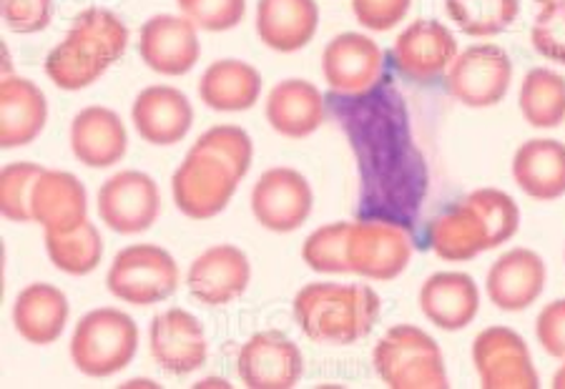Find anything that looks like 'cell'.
<instances>
[{
  "label": "cell",
  "instance_id": "17",
  "mask_svg": "<svg viewBox=\"0 0 565 389\" xmlns=\"http://www.w3.org/2000/svg\"><path fill=\"white\" fill-rule=\"evenodd\" d=\"M252 282V264L234 244H216L199 255L186 271V287L196 302L226 306L239 300Z\"/></svg>",
  "mask_w": 565,
  "mask_h": 389
},
{
  "label": "cell",
  "instance_id": "27",
  "mask_svg": "<svg viewBox=\"0 0 565 389\" xmlns=\"http://www.w3.org/2000/svg\"><path fill=\"white\" fill-rule=\"evenodd\" d=\"M71 316L68 296L58 287L33 282L21 289L13 304V327L35 347H49L61 339Z\"/></svg>",
  "mask_w": 565,
  "mask_h": 389
},
{
  "label": "cell",
  "instance_id": "23",
  "mask_svg": "<svg viewBox=\"0 0 565 389\" xmlns=\"http://www.w3.org/2000/svg\"><path fill=\"white\" fill-rule=\"evenodd\" d=\"M71 151L88 169H108L129 151L121 116L106 106H88L71 123Z\"/></svg>",
  "mask_w": 565,
  "mask_h": 389
},
{
  "label": "cell",
  "instance_id": "15",
  "mask_svg": "<svg viewBox=\"0 0 565 389\" xmlns=\"http://www.w3.org/2000/svg\"><path fill=\"white\" fill-rule=\"evenodd\" d=\"M385 56L380 45L362 33H340L322 53V76L334 96L358 98L380 86Z\"/></svg>",
  "mask_w": 565,
  "mask_h": 389
},
{
  "label": "cell",
  "instance_id": "25",
  "mask_svg": "<svg viewBox=\"0 0 565 389\" xmlns=\"http://www.w3.org/2000/svg\"><path fill=\"white\" fill-rule=\"evenodd\" d=\"M33 221L45 231H73L88 221V196L81 181L68 171L43 169L31 196Z\"/></svg>",
  "mask_w": 565,
  "mask_h": 389
},
{
  "label": "cell",
  "instance_id": "37",
  "mask_svg": "<svg viewBox=\"0 0 565 389\" xmlns=\"http://www.w3.org/2000/svg\"><path fill=\"white\" fill-rule=\"evenodd\" d=\"M531 41L543 58L565 66V0H553L541 8V13L535 15Z\"/></svg>",
  "mask_w": 565,
  "mask_h": 389
},
{
  "label": "cell",
  "instance_id": "6",
  "mask_svg": "<svg viewBox=\"0 0 565 389\" xmlns=\"http://www.w3.org/2000/svg\"><path fill=\"white\" fill-rule=\"evenodd\" d=\"M136 352H139V327L116 306H102L81 316L71 337V361L81 375L90 379L124 372Z\"/></svg>",
  "mask_w": 565,
  "mask_h": 389
},
{
  "label": "cell",
  "instance_id": "38",
  "mask_svg": "<svg viewBox=\"0 0 565 389\" xmlns=\"http://www.w3.org/2000/svg\"><path fill=\"white\" fill-rule=\"evenodd\" d=\"M196 141L206 143L214 151L222 153L232 161V164L242 171L244 176L249 174L252 169V159H254V147H252V136L242 129V126H232V123H222L214 126V129L204 131Z\"/></svg>",
  "mask_w": 565,
  "mask_h": 389
},
{
  "label": "cell",
  "instance_id": "33",
  "mask_svg": "<svg viewBox=\"0 0 565 389\" xmlns=\"http://www.w3.org/2000/svg\"><path fill=\"white\" fill-rule=\"evenodd\" d=\"M445 8L465 35L488 39L515 23L521 0H445Z\"/></svg>",
  "mask_w": 565,
  "mask_h": 389
},
{
  "label": "cell",
  "instance_id": "29",
  "mask_svg": "<svg viewBox=\"0 0 565 389\" xmlns=\"http://www.w3.org/2000/svg\"><path fill=\"white\" fill-rule=\"evenodd\" d=\"M513 179L535 202L565 196V143L555 139L525 141L513 156Z\"/></svg>",
  "mask_w": 565,
  "mask_h": 389
},
{
  "label": "cell",
  "instance_id": "34",
  "mask_svg": "<svg viewBox=\"0 0 565 389\" xmlns=\"http://www.w3.org/2000/svg\"><path fill=\"white\" fill-rule=\"evenodd\" d=\"M350 226L352 221H334L309 234L302 247L305 264L317 274H350Z\"/></svg>",
  "mask_w": 565,
  "mask_h": 389
},
{
  "label": "cell",
  "instance_id": "43",
  "mask_svg": "<svg viewBox=\"0 0 565 389\" xmlns=\"http://www.w3.org/2000/svg\"><path fill=\"white\" fill-rule=\"evenodd\" d=\"M537 3H543V6H545V3H553V0H537Z\"/></svg>",
  "mask_w": 565,
  "mask_h": 389
},
{
  "label": "cell",
  "instance_id": "7",
  "mask_svg": "<svg viewBox=\"0 0 565 389\" xmlns=\"http://www.w3.org/2000/svg\"><path fill=\"white\" fill-rule=\"evenodd\" d=\"M242 179L244 174L230 159L196 141L189 149L184 164L174 171L171 196L181 214L194 221H206L230 206Z\"/></svg>",
  "mask_w": 565,
  "mask_h": 389
},
{
  "label": "cell",
  "instance_id": "9",
  "mask_svg": "<svg viewBox=\"0 0 565 389\" xmlns=\"http://www.w3.org/2000/svg\"><path fill=\"white\" fill-rule=\"evenodd\" d=\"M413 251L415 241L405 224L367 216L350 226V274L372 279V282H392L409 267Z\"/></svg>",
  "mask_w": 565,
  "mask_h": 389
},
{
  "label": "cell",
  "instance_id": "21",
  "mask_svg": "<svg viewBox=\"0 0 565 389\" xmlns=\"http://www.w3.org/2000/svg\"><path fill=\"white\" fill-rule=\"evenodd\" d=\"M134 129L151 147H174L194 123V108L174 86L143 88L131 106Z\"/></svg>",
  "mask_w": 565,
  "mask_h": 389
},
{
  "label": "cell",
  "instance_id": "19",
  "mask_svg": "<svg viewBox=\"0 0 565 389\" xmlns=\"http://www.w3.org/2000/svg\"><path fill=\"white\" fill-rule=\"evenodd\" d=\"M392 58L397 71L415 84L440 78L458 58V41L448 25L437 21H415L397 35Z\"/></svg>",
  "mask_w": 565,
  "mask_h": 389
},
{
  "label": "cell",
  "instance_id": "24",
  "mask_svg": "<svg viewBox=\"0 0 565 389\" xmlns=\"http://www.w3.org/2000/svg\"><path fill=\"white\" fill-rule=\"evenodd\" d=\"M49 121V101L29 78L6 74L0 84V143L21 149L33 143Z\"/></svg>",
  "mask_w": 565,
  "mask_h": 389
},
{
  "label": "cell",
  "instance_id": "31",
  "mask_svg": "<svg viewBox=\"0 0 565 389\" xmlns=\"http://www.w3.org/2000/svg\"><path fill=\"white\" fill-rule=\"evenodd\" d=\"M518 104L533 129H558L565 121V78L551 68L527 71Z\"/></svg>",
  "mask_w": 565,
  "mask_h": 389
},
{
  "label": "cell",
  "instance_id": "26",
  "mask_svg": "<svg viewBox=\"0 0 565 389\" xmlns=\"http://www.w3.org/2000/svg\"><path fill=\"white\" fill-rule=\"evenodd\" d=\"M271 129L285 139H307L324 123L322 90L302 78H287L269 90L264 106Z\"/></svg>",
  "mask_w": 565,
  "mask_h": 389
},
{
  "label": "cell",
  "instance_id": "1",
  "mask_svg": "<svg viewBox=\"0 0 565 389\" xmlns=\"http://www.w3.org/2000/svg\"><path fill=\"white\" fill-rule=\"evenodd\" d=\"M344 129L362 171V206L367 216L407 224L420 206L427 174L409 139L407 116L395 90L380 86L358 98H342Z\"/></svg>",
  "mask_w": 565,
  "mask_h": 389
},
{
  "label": "cell",
  "instance_id": "35",
  "mask_svg": "<svg viewBox=\"0 0 565 389\" xmlns=\"http://www.w3.org/2000/svg\"><path fill=\"white\" fill-rule=\"evenodd\" d=\"M41 174L43 166L33 164V161H15V164H8L0 171V214H3L8 221H33L31 196L35 181H39Z\"/></svg>",
  "mask_w": 565,
  "mask_h": 389
},
{
  "label": "cell",
  "instance_id": "14",
  "mask_svg": "<svg viewBox=\"0 0 565 389\" xmlns=\"http://www.w3.org/2000/svg\"><path fill=\"white\" fill-rule=\"evenodd\" d=\"M236 375L249 389H291L305 375L302 349L279 329L257 332L236 355Z\"/></svg>",
  "mask_w": 565,
  "mask_h": 389
},
{
  "label": "cell",
  "instance_id": "41",
  "mask_svg": "<svg viewBox=\"0 0 565 389\" xmlns=\"http://www.w3.org/2000/svg\"><path fill=\"white\" fill-rule=\"evenodd\" d=\"M535 337L545 355L565 359V300L545 304L535 320Z\"/></svg>",
  "mask_w": 565,
  "mask_h": 389
},
{
  "label": "cell",
  "instance_id": "13",
  "mask_svg": "<svg viewBox=\"0 0 565 389\" xmlns=\"http://www.w3.org/2000/svg\"><path fill=\"white\" fill-rule=\"evenodd\" d=\"M315 206V194L305 174L291 166H275L252 188V212L264 229L291 234L302 229Z\"/></svg>",
  "mask_w": 565,
  "mask_h": 389
},
{
  "label": "cell",
  "instance_id": "40",
  "mask_svg": "<svg viewBox=\"0 0 565 389\" xmlns=\"http://www.w3.org/2000/svg\"><path fill=\"white\" fill-rule=\"evenodd\" d=\"M413 0H352V11L364 29L385 33L405 21Z\"/></svg>",
  "mask_w": 565,
  "mask_h": 389
},
{
  "label": "cell",
  "instance_id": "20",
  "mask_svg": "<svg viewBox=\"0 0 565 389\" xmlns=\"http://www.w3.org/2000/svg\"><path fill=\"white\" fill-rule=\"evenodd\" d=\"M548 269L543 257L533 249L518 247L505 251L488 271L486 292L500 312H523L541 300Z\"/></svg>",
  "mask_w": 565,
  "mask_h": 389
},
{
  "label": "cell",
  "instance_id": "5",
  "mask_svg": "<svg viewBox=\"0 0 565 389\" xmlns=\"http://www.w3.org/2000/svg\"><path fill=\"white\" fill-rule=\"evenodd\" d=\"M372 365L390 389H448V369L437 342L415 324H395L385 332Z\"/></svg>",
  "mask_w": 565,
  "mask_h": 389
},
{
  "label": "cell",
  "instance_id": "28",
  "mask_svg": "<svg viewBox=\"0 0 565 389\" xmlns=\"http://www.w3.org/2000/svg\"><path fill=\"white\" fill-rule=\"evenodd\" d=\"M319 8L315 0H259L257 33L267 48L295 53L315 39Z\"/></svg>",
  "mask_w": 565,
  "mask_h": 389
},
{
  "label": "cell",
  "instance_id": "16",
  "mask_svg": "<svg viewBox=\"0 0 565 389\" xmlns=\"http://www.w3.org/2000/svg\"><path fill=\"white\" fill-rule=\"evenodd\" d=\"M151 357L163 372L184 377L206 365L209 342L202 322L186 310H167L151 320Z\"/></svg>",
  "mask_w": 565,
  "mask_h": 389
},
{
  "label": "cell",
  "instance_id": "8",
  "mask_svg": "<svg viewBox=\"0 0 565 389\" xmlns=\"http://www.w3.org/2000/svg\"><path fill=\"white\" fill-rule=\"evenodd\" d=\"M181 271L177 259L159 244H131L111 261L106 284L118 302L151 306L179 289Z\"/></svg>",
  "mask_w": 565,
  "mask_h": 389
},
{
  "label": "cell",
  "instance_id": "2",
  "mask_svg": "<svg viewBox=\"0 0 565 389\" xmlns=\"http://www.w3.org/2000/svg\"><path fill=\"white\" fill-rule=\"evenodd\" d=\"M521 226L515 198L500 188H478L437 216L427 231V241L445 261H470L482 251H493L510 241Z\"/></svg>",
  "mask_w": 565,
  "mask_h": 389
},
{
  "label": "cell",
  "instance_id": "11",
  "mask_svg": "<svg viewBox=\"0 0 565 389\" xmlns=\"http://www.w3.org/2000/svg\"><path fill=\"white\" fill-rule=\"evenodd\" d=\"M513 80V63L493 43H478L458 53L448 71V90L468 108H490L500 104Z\"/></svg>",
  "mask_w": 565,
  "mask_h": 389
},
{
  "label": "cell",
  "instance_id": "36",
  "mask_svg": "<svg viewBox=\"0 0 565 389\" xmlns=\"http://www.w3.org/2000/svg\"><path fill=\"white\" fill-rule=\"evenodd\" d=\"M177 6L199 31L209 33L236 29L247 13V0H177Z\"/></svg>",
  "mask_w": 565,
  "mask_h": 389
},
{
  "label": "cell",
  "instance_id": "32",
  "mask_svg": "<svg viewBox=\"0 0 565 389\" xmlns=\"http://www.w3.org/2000/svg\"><path fill=\"white\" fill-rule=\"evenodd\" d=\"M45 251L63 274L86 277L102 264L104 239L96 224L84 221L73 231H45Z\"/></svg>",
  "mask_w": 565,
  "mask_h": 389
},
{
  "label": "cell",
  "instance_id": "39",
  "mask_svg": "<svg viewBox=\"0 0 565 389\" xmlns=\"http://www.w3.org/2000/svg\"><path fill=\"white\" fill-rule=\"evenodd\" d=\"M0 11H3L8 31L29 35L49 29L53 0H0Z\"/></svg>",
  "mask_w": 565,
  "mask_h": 389
},
{
  "label": "cell",
  "instance_id": "12",
  "mask_svg": "<svg viewBox=\"0 0 565 389\" xmlns=\"http://www.w3.org/2000/svg\"><path fill=\"white\" fill-rule=\"evenodd\" d=\"M472 365L482 389L541 387L525 339L510 327H488L472 342Z\"/></svg>",
  "mask_w": 565,
  "mask_h": 389
},
{
  "label": "cell",
  "instance_id": "18",
  "mask_svg": "<svg viewBox=\"0 0 565 389\" xmlns=\"http://www.w3.org/2000/svg\"><path fill=\"white\" fill-rule=\"evenodd\" d=\"M199 29L186 15H153L139 35V56L161 76H184L199 63Z\"/></svg>",
  "mask_w": 565,
  "mask_h": 389
},
{
  "label": "cell",
  "instance_id": "4",
  "mask_svg": "<svg viewBox=\"0 0 565 389\" xmlns=\"http://www.w3.org/2000/svg\"><path fill=\"white\" fill-rule=\"evenodd\" d=\"M129 48V29L106 8H88L73 21L56 48L45 58V76L63 90H84L96 84Z\"/></svg>",
  "mask_w": 565,
  "mask_h": 389
},
{
  "label": "cell",
  "instance_id": "42",
  "mask_svg": "<svg viewBox=\"0 0 565 389\" xmlns=\"http://www.w3.org/2000/svg\"><path fill=\"white\" fill-rule=\"evenodd\" d=\"M553 387L555 389H565V359H563V367L553 375Z\"/></svg>",
  "mask_w": 565,
  "mask_h": 389
},
{
  "label": "cell",
  "instance_id": "3",
  "mask_svg": "<svg viewBox=\"0 0 565 389\" xmlns=\"http://www.w3.org/2000/svg\"><path fill=\"white\" fill-rule=\"evenodd\" d=\"M291 310L307 339L348 347L375 329L382 302L367 284L312 282L299 289Z\"/></svg>",
  "mask_w": 565,
  "mask_h": 389
},
{
  "label": "cell",
  "instance_id": "30",
  "mask_svg": "<svg viewBox=\"0 0 565 389\" xmlns=\"http://www.w3.org/2000/svg\"><path fill=\"white\" fill-rule=\"evenodd\" d=\"M262 74L247 61L224 58L214 61L199 78V98L212 111L239 114L259 101Z\"/></svg>",
  "mask_w": 565,
  "mask_h": 389
},
{
  "label": "cell",
  "instance_id": "10",
  "mask_svg": "<svg viewBox=\"0 0 565 389\" xmlns=\"http://www.w3.org/2000/svg\"><path fill=\"white\" fill-rule=\"evenodd\" d=\"M98 216L116 234L136 237L149 231L161 214L159 184L143 171H118L98 188Z\"/></svg>",
  "mask_w": 565,
  "mask_h": 389
},
{
  "label": "cell",
  "instance_id": "22",
  "mask_svg": "<svg viewBox=\"0 0 565 389\" xmlns=\"http://www.w3.org/2000/svg\"><path fill=\"white\" fill-rule=\"evenodd\" d=\"M420 312L443 332H460L480 312V289L465 271H437L420 287Z\"/></svg>",
  "mask_w": 565,
  "mask_h": 389
}]
</instances>
